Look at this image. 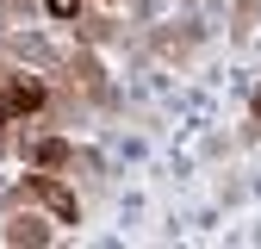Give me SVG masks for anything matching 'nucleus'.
Here are the masks:
<instances>
[{
    "label": "nucleus",
    "instance_id": "nucleus-1",
    "mask_svg": "<svg viewBox=\"0 0 261 249\" xmlns=\"http://www.w3.org/2000/svg\"><path fill=\"white\" fill-rule=\"evenodd\" d=\"M50 106V87L38 75H0V124H19V118H38Z\"/></svg>",
    "mask_w": 261,
    "mask_h": 249
},
{
    "label": "nucleus",
    "instance_id": "nucleus-2",
    "mask_svg": "<svg viewBox=\"0 0 261 249\" xmlns=\"http://www.w3.org/2000/svg\"><path fill=\"white\" fill-rule=\"evenodd\" d=\"M19 200H38V206L56 218V225H75V218H81L75 193H69V187H62L50 168H31V175H25V187H19Z\"/></svg>",
    "mask_w": 261,
    "mask_h": 249
},
{
    "label": "nucleus",
    "instance_id": "nucleus-3",
    "mask_svg": "<svg viewBox=\"0 0 261 249\" xmlns=\"http://www.w3.org/2000/svg\"><path fill=\"white\" fill-rule=\"evenodd\" d=\"M25 162L31 168H69L75 150H69V137H38V143H25Z\"/></svg>",
    "mask_w": 261,
    "mask_h": 249
},
{
    "label": "nucleus",
    "instance_id": "nucleus-4",
    "mask_svg": "<svg viewBox=\"0 0 261 249\" xmlns=\"http://www.w3.org/2000/svg\"><path fill=\"white\" fill-rule=\"evenodd\" d=\"M0 237H7V243H50V225H44V218H13Z\"/></svg>",
    "mask_w": 261,
    "mask_h": 249
},
{
    "label": "nucleus",
    "instance_id": "nucleus-5",
    "mask_svg": "<svg viewBox=\"0 0 261 249\" xmlns=\"http://www.w3.org/2000/svg\"><path fill=\"white\" fill-rule=\"evenodd\" d=\"M75 87H87V93H100V100H106V75H100V62H93V56H75Z\"/></svg>",
    "mask_w": 261,
    "mask_h": 249
},
{
    "label": "nucleus",
    "instance_id": "nucleus-6",
    "mask_svg": "<svg viewBox=\"0 0 261 249\" xmlns=\"http://www.w3.org/2000/svg\"><path fill=\"white\" fill-rule=\"evenodd\" d=\"M44 13L62 19V25H75V19H81V0H44Z\"/></svg>",
    "mask_w": 261,
    "mask_h": 249
},
{
    "label": "nucleus",
    "instance_id": "nucleus-7",
    "mask_svg": "<svg viewBox=\"0 0 261 249\" xmlns=\"http://www.w3.org/2000/svg\"><path fill=\"white\" fill-rule=\"evenodd\" d=\"M255 131H261V93H255Z\"/></svg>",
    "mask_w": 261,
    "mask_h": 249
},
{
    "label": "nucleus",
    "instance_id": "nucleus-8",
    "mask_svg": "<svg viewBox=\"0 0 261 249\" xmlns=\"http://www.w3.org/2000/svg\"><path fill=\"white\" fill-rule=\"evenodd\" d=\"M112 7H124V0H112Z\"/></svg>",
    "mask_w": 261,
    "mask_h": 249
},
{
    "label": "nucleus",
    "instance_id": "nucleus-9",
    "mask_svg": "<svg viewBox=\"0 0 261 249\" xmlns=\"http://www.w3.org/2000/svg\"><path fill=\"white\" fill-rule=\"evenodd\" d=\"M0 75H7V69H0Z\"/></svg>",
    "mask_w": 261,
    "mask_h": 249
}]
</instances>
